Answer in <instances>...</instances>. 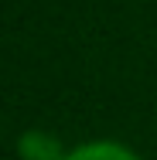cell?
<instances>
[{"label": "cell", "instance_id": "cell-1", "mask_svg": "<svg viewBox=\"0 0 157 160\" xmlns=\"http://www.w3.org/2000/svg\"><path fill=\"white\" fill-rule=\"evenodd\" d=\"M17 153H21V160H65L68 157L62 150V143H58L51 133H44V129H28V133H21Z\"/></svg>", "mask_w": 157, "mask_h": 160}, {"label": "cell", "instance_id": "cell-2", "mask_svg": "<svg viewBox=\"0 0 157 160\" xmlns=\"http://www.w3.org/2000/svg\"><path fill=\"white\" fill-rule=\"evenodd\" d=\"M65 160H140L133 150H126L123 143H109V140H96V143H86L79 150H72Z\"/></svg>", "mask_w": 157, "mask_h": 160}]
</instances>
